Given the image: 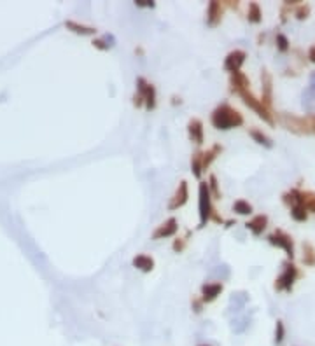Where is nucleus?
Listing matches in <instances>:
<instances>
[{
  "label": "nucleus",
  "mask_w": 315,
  "mask_h": 346,
  "mask_svg": "<svg viewBox=\"0 0 315 346\" xmlns=\"http://www.w3.org/2000/svg\"><path fill=\"white\" fill-rule=\"evenodd\" d=\"M277 42H279V49L280 51H287L289 49V42L284 35H277Z\"/></svg>",
  "instance_id": "5701e85b"
},
{
  "label": "nucleus",
  "mask_w": 315,
  "mask_h": 346,
  "mask_svg": "<svg viewBox=\"0 0 315 346\" xmlns=\"http://www.w3.org/2000/svg\"><path fill=\"white\" fill-rule=\"evenodd\" d=\"M270 243L271 245H277V247L284 248V250L287 252L289 257H294V247H292V240L291 236H287L286 233H282V231H277V233H273V235L270 236Z\"/></svg>",
  "instance_id": "7ed1b4c3"
},
{
  "label": "nucleus",
  "mask_w": 315,
  "mask_h": 346,
  "mask_svg": "<svg viewBox=\"0 0 315 346\" xmlns=\"http://www.w3.org/2000/svg\"><path fill=\"white\" fill-rule=\"evenodd\" d=\"M266 222H268V219L264 217V215H258V217H256L252 222H249L247 226L254 235H259V233H263L264 227H266Z\"/></svg>",
  "instance_id": "1a4fd4ad"
},
{
  "label": "nucleus",
  "mask_w": 315,
  "mask_h": 346,
  "mask_svg": "<svg viewBox=\"0 0 315 346\" xmlns=\"http://www.w3.org/2000/svg\"><path fill=\"white\" fill-rule=\"evenodd\" d=\"M298 278V269H296L294 264H286V269H284V273L280 275V278L277 280L275 287L279 289V291H286L289 292L292 289V285H294V280Z\"/></svg>",
  "instance_id": "f03ea898"
},
{
  "label": "nucleus",
  "mask_w": 315,
  "mask_h": 346,
  "mask_svg": "<svg viewBox=\"0 0 315 346\" xmlns=\"http://www.w3.org/2000/svg\"><path fill=\"white\" fill-rule=\"evenodd\" d=\"M223 291L221 283H214V285H205L203 287V299L205 301H214L217 297V294Z\"/></svg>",
  "instance_id": "9b49d317"
},
{
  "label": "nucleus",
  "mask_w": 315,
  "mask_h": 346,
  "mask_svg": "<svg viewBox=\"0 0 315 346\" xmlns=\"http://www.w3.org/2000/svg\"><path fill=\"white\" fill-rule=\"evenodd\" d=\"M208 213H210V196H208V187L207 184L200 186V217H201V224L207 222Z\"/></svg>",
  "instance_id": "20e7f679"
},
{
  "label": "nucleus",
  "mask_w": 315,
  "mask_h": 346,
  "mask_svg": "<svg viewBox=\"0 0 315 346\" xmlns=\"http://www.w3.org/2000/svg\"><path fill=\"white\" fill-rule=\"evenodd\" d=\"M310 88H312V89H315V72L310 76Z\"/></svg>",
  "instance_id": "a878e982"
},
{
  "label": "nucleus",
  "mask_w": 315,
  "mask_h": 346,
  "mask_svg": "<svg viewBox=\"0 0 315 346\" xmlns=\"http://www.w3.org/2000/svg\"><path fill=\"white\" fill-rule=\"evenodd\" d=\"M303 107L307 108L310 114H315V89L308 88L303 93Z\"/></svg>",
  "instance_id": "9d476101"
},
{
  "label": "nucleus",
  "mask_w": 315,
  "mask_h": 346,
  "mask_svg": "<svg viewBox=\"0 0 315 346\" xmlns=\"http://www.w3.org/2000/svg\"><path fill=\"white\" fill-rule=\"evenodd\" d=\"M235 212L240 215H249L252 212V207L245 201H236L235 203Z\"/></svg>",
  "instance_id": "412c9836"
},
{
  "label": "nucleus",
  "mask_w": 315,
  "mask_h": 346,
  "mask_svg": "<svg viewBox=\"0 0 315 346\" xmlns=\"http://www.w3.org/2000/svg\"><path fill=\"white\" fill-rule=\"evenodd\" d=\"M139 89L140 93H142V96L145 98V102H147V108H152L154 107V89H152V86H149V84H145L144 79H139Z\"/></svg>",
  "instance_id": "0eeeda50"
},
{
  "label": "nucleus",
  "mask_w": 315,
  "mask_h": 346,
  "mask_svg": "<svg viewBox=\"0 0 315 346\" xmlns=\"http://www.w3.org/2000/svg\"><path fill=\"white\" fill-rule=\"evenodd\" d=\"M243 60H245V53L243 51H233L231 54L226 58V63H224V67H226V70L229 72H238V68L242 67Z\"/></svg>",
  "instance_id": "423d86ee"
},
{
  "label": "nucleus",
  "mask_w": 315,
  "mask_h": 346,
  "mask_svg": "<svg viewBox=\"0 0 315 346\" xmlns=\"http://www.w3.org/2000/svg\"><path fill=\"white\" fill-rule=\"evenodd\" d=\"M251 135H252V138L258 140V143H261V145H264V147H271V145H273L268 136H264L263 133H259V132H256V130L254 132H251Z\"/></svg>",
  "instance_id": "aec40b11"
},
{
  "label": "nucleus",
  "mask_w": 315,
  "mask_h": 346,
  "mask_svg": "<svg viewBox=\"0 0 315 346\" xmlns=\"http://www.w3.org/2000/svg\"><path fill=\"white\" fill-rule=\"evenodd\" d=\"M308 11H310V9H308V5H305V7H299L298 11H296V16H298L299 20H303V18H307Z\"/></svg>",
  "instance_id": "b1692460"
},
{
  "label": "nucleus",
  "mask_w": 315,
  "mask_h": 346,
  "mask_svg": "<svg viewBox=\"0 0 315 346\" xmlns=\"http://www.w3.org/2000/svg\"><path fill=\"white\" fill-rule=\"evenodd\" d=\"M221 12H219V4L217 2H212L210 4V12H208V23L216 25L217 20H219Z\"/></svg>",
  "instance_id": "6ab92c4d"
},
{
  "label": "nucleus",
  "mask_w": 315,
  "mask_h": 346,
  "mask_svg": "<svg viewBox=\"0 0 315 346\" xmlns=\"http://www.w3.org/2000/svg\"><path fill=\"white\" fill-rule=\"evenodd\" d=\"M212 123H214L216 128H219V130H229V128H233V126H240V124L243 123V119L236 110L229 108L228 105H223V107H219L214 112Z\"/></svg>",
  "instance_id": "f257e3e1"
},
{
  "label": "nucleus",
  "mask_w": 315,
  "mask_h": 346,
  "mask_svg": "<svg viewBox=\"0 0 315 346\" xmlns=\"http://www.w3.org/2000/svg\"><path fill=\"white\" fill-rule=\"evenodd\" d=\"M200 346H208V345H200Z\"/></svg>",
  "instance_id": "bb28decb"
},
{
  "label": "nucleus",
  "mask_w": 315,
  "mask_h": 346,
  "mask_svg": "<svg viewBox=\"0 0 315 346\" xmlns=\"http://www.w3.org/2000/svg\"><path fill=\"white\" fill-rule=\"evenodd\" d=\"M284 339H286V327L282 320H279L275 325V345H282Z\"/></svg>",
  "instance_id": "a211bd4d"
},
{
  "label": "nucleus",
  "mask_w": 315,
  "mask_h": 346,
  "mask_svg": "<svg viewBox=\"0 0 315 346\" xmlns=\"http://www.w3.org/2000/svg\"><path fill=\"white\" fill-rule=\"evenodd\" d=\"M308 60H310L312 63H315V46H312L310 51H308Z\"/></svg>",
  "instance_id": "393cba45"
},
{
  "label": "nucleus",
  "mask_w": 315,
  "mask_h": 346,
  "mask_svg": "<svg viewBox=\"0 0 315 346\" xmlns=\"http://www.w3.org/2000/svg\"><path fill=\"white\" fill-rule=\"evenodd\" d=\"M303 252H305L303 263L308 264V266H314V264H315V250H314V247H312L310 243H305V245H303Z\"/></svg>",
  "instance_id": "dca6fc26"
},
{
  "label": "nucleus",
  "mask_w": 315,
  "mask_h": 346,
  "mask_svg": "<svg viewBox=\"0 0 315 346\" xmlns=\"http://www.w3.org/2000/svg\"><path fill=\"white\" fill-rule=\"evenodd\" d=\"M133 266L142 271H151L154 263H152V259L147 257V255H137V257L133 259Z\"/></svg>",
  "instance_id": "6e6552de"
},
{
  "label": "nucleus",
  "mask_w": 315,
  "mask_h": 346,
  "mask_svg": "<svg viewBox=\"0 0 315 346\" xmlns=\"http://www.w3.org/2000/svg\"><path fill=\"white\" fill-rule=\"evenodd\" d=\"M189 133H191V138L195 140L196 143L203 142V135H201V124H200V121H191V124H189Z\"/></svg>",
  "instance_id": "ddd939ff"
},
{
  "label": "nucleus",
  "mask_w": 315,
  "mask_h": 346,
  "mask_svg": "<svg viewBox=\"0 0 315 346\" xmlns=\"http://www.w3.org/2000/svg\"><path fill=\"white\" fill-rule=\"evenodd\" d=\"M240 95L243 96V100H245V104L251 105V107L254 108V110L258 112V114H259L264 121H268V123H270V124H273V119H271V115L268 114V110L263 107V105L259 104V102H258V100H254V96L249 95V93H247V91H243V89H242V91H240Z\"/></svg>",
  "instance_id": "39448f33"
},
{
  "label": "nucleus",
  "mask_w": 315,
  "mask_h": 346,
  "mask_svg": "<svg viewBox=\"0 0 315 346\" xmlns=\"http://www.w3.org/2000/svg\"><path fill=\"white\" fill-rule=\"evenodd\" d=\"M175 231H177V220L170 219L158 233H156V238H160V236H170V235H173Z\"/></svg>",
  "instance_id": "4468645a"
},
{
  "label": "nucleus",
  "mask_w": 315,
  "mask_h": 346,
  "mask_svg": "<svg viewBox=\"0 0 315 346\" xmlns=\"http://www.w3.org/2000/svg\"><path fill=\"white\" fill-rule=\"evenodd\" d=\"M186 198H188V186H186V182H182L180 184V191L177 192L175 199L172 201L170 208H177V207H180V205H184L186 203Z\"/></svg>",
  "instance_id": "f8f14e48"
},
{
  "label": "nucleus",
  "mask_w": 315,
  "mask_h": 346,
  "mask_svg": "<svg viewBox=\"0 0 315 346\" xmlns=\"http://www.w3.org/2000/svg\"><path fill=\"white\" fill-rule=\"evenodd\" d=\"M65 25H67V28H70V30L76 33H83V35H91V33H95V28L83 27V25H77V23H74V21H67Z\"/></svg>",
  "instance_id": "2eb2a0df"
},
{
  "label": "nucleus",
  "mask_w": 315,
  "mask_h": 346,
  "mask_svg": "<svg viewBox=\"0 0 315 346\" xmlns=\"http://www.w3.org/2000/svg\"><path fill=\"white\" fill-rule=\"evenodd\" d=\"M251 12H249V20L252 21V23H259L261 21V11L259 7H258V4H251Z\"/></svg>",
  "instance_id": "4be33fe9"
},
{
  "label": "nucleus",
  "mask_w": 315,
  "mask_h": 346,
  "mask_svg": "<svg viewBox=\"0 0 315 346\" xmlns=\"http://www.w3.org/2000/svg\"><path fill=\"white\" fill-rule=\"evenodd\" d=\"M291 215H292V219L298 220V222H303V220H307V217H308L307 208H305L303 205H296V207H292Z\"/></svg>",
  "instance_id": "f3484780"
}]
</instances>
